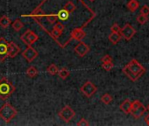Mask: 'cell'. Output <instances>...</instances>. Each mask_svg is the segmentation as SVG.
<instances>
[{
  "mask_svg": "<svg viewBox=\"0 0 149 126\" xmlns=\"http://www.w3.org/2000/svg\"><path fill=\"white\" fill-rule=\"evenodd\" d=\"M123 72L132 82H136L144 75L146 70L137 60H132L123 69Z\"/></svg>",
  "mask_w": 149,
  "mask_h": 126,
  "instance_id": "cell-1",
  "label": "cell"
},
{
  "mask_svg": "<svg viewBox=\"0 0 149 126\" xmlns=\"http://www.w3.org/2000/svg\"><path fill=\"white\" fill-rule=\"evenodd\" d=\"M15 90L16 88L6 77L0 80V98L1 100L6 101Z\"/></svg>",
  "mask_w": 149,
  "mask_h": 126,
  "instance_id": "cell-2",
  "label": "cell"
},
{
  "mask_svg": "<svg viewBox=\"0 0 149 126\" xmlns=\"http://www.w3.org/2000/svg\"><path fill=\"white\" fill-rule=\"evenodd\" d=\"M18 114V110L10 103L6 102L0 108V118L6 123H10Z\"/></svg>",
  "mask_w": 149,
  "mask_h": 126,
  "instance_id": "cell-3",
  "label": "cell"
},
{
  "mask_svg": "<svg viewBox=\"0 0 149 126\" xmlns=\"http://www.w3.org/2000/svg\"><path fill=\"white\" fill-rule=\"evenodd\" d=\"M39 39V36L32 30L28 29L26 30L21 36H20V40L26 44L27 46H32L33 44H34L37 40Z\"/></svg>",
  "mask_w": 149,
  "mask_h": 126,
  "instance_id": "cell-4",
  "label": "cell"
},
{
  "mask_svg": "<svg viewBox=\"0 0 149 126\" xmlns=\"http://www.w3.org/2000/svg\"><path fill=\"white\" fill-rule=\"evenodd\" d=\"M146 108L139 101H134L133 102H132V109H131L130 113L135 118L141 117L146 112Z\"/></svg>",
  "mask_w": 149,
  "mask_h": 126,
  "instance_id": "cell-5",
  "label": "cell"
},
{
  "mask_svg": "<svg viewBox=\"0 0 149 126\" xmlns=\"http://www.w3.org/2000/svg\"><path fill=\"white\" fill-rule=\"evenodd\" d=\"M59 114V116L66 123H68L70 120H72V118L76 116V112L74 111V109L68 106V105H66L64 106L61 110L60 112L58 113Z\"/></svg>",
  "mask_w": 149,
  "mask_h": 126,
  "instance_id": "cell-6",
  "label": "cell"
},
{
  "mask_svg": "<svg viewBox=\"0 0 149 126\" xmlns=\"http://www.w3.org/2000/svg\"><path fill=\"white\" fill-rule=\"evenodd\" d=\"M81 92L86 96V97H91L97 90V88L94 83L91 82H86L80 89Z\"/></svg>",
  "mask_w": 149,
  "mask_h": 126,
  "instance_id": "cell-7",
  "label": "cell"
},
{
  "mask_svg": "<svg viewBox=\"0 0 149 126\" xmlns=\"http://www.w3.org/2000/svg\"><path fill=\"white\" fill-rule=\"evenodd\" d=\"M39 55V53L33 48L32 47V46H27L23 52H22V56L28 61V62H32L33 60H34Z\"/></svg>",
  "mask_w": 149,
  "mask_h": 126,
  "instance_id": "cell-8",
  "label": "cell"
},
{
  "mask_svg": "<svg viewBox=\"0 0 149 126\" xmlns=\"http://www.w3.org/2000/svg\"><path fill=\"white\" fill-rule=\"evenodd\" d=\"M119 33H120L121 36H123L126 40H130L136 33V30L131 25L126 24V25H125V26L123 28L120 29Z\"/></svg>",
  "mask_w": 149,
  "mask_h": 126,
  "instance_id": "cell-9",
  "label": "cell"
},
{
  "mask_svg": "<svg viewBox=\"0 0 149 126\" xmlns=\"http://www.w3.org/2000/svg\"><path fill=\"white\" fill-rule=\"evenodd\" d=\"M20 53V48L19 46L14 43L13 41L8 42V47H7V57L10 58H14Z\"/></svg>",
  "mask_w": 149,
  "mask_h": 126,
  "instance_id": "cell-10",
  "label": "cell"
},
{
  "mask_svg": "<svg viewBox=\"0 0 149 126\" xmlns=\"http://www.w3.org/2000/svg\"><path fill=\"white\" fill-rule=\"evenodd\" d=\"M74 52H76L80 57H84L90 52V46L84 42L79 41V43L74 47Z\"/></svg>",
  "mask_w": 149,
  "mask_h": 126,
  "instance_id": "cell-11",
  "label": "cell"
},
{
  "mask_svg": "<svg viewBox=\"0 0 149 126\" xmlns=\"http://www.w3.org/2000/svg\"><path fill=\"white\" fill-rule=\"evenodd\" d=\"M7 47L8 42L4 38H0V61H4L7 58Z\"/></svg>",
  "mask_w": 149,
  "mask_h": 126,
  "instance_id": "cell-12",
  "label": "cell"
},
{
  "mask_svg": "<svg viewBox=\"0 0 149 126\" xmlns=\"http://www.w3.org/2000/svg\"><path fill=\"white\" fill-rule=\"evenodd\" d=\"M69 35H70L71 39H73L77 41H82V39L85 38L86 33L82 28H74V30H72Z\"/></svg>",
  "mask_w": 149,
  "mask_h": 126,
  "instance_id": "cell-13",
  "label": "cell"
},
{
  "mask_svg": "<svg viewBox=\"0 0 149 126\" xmlns=\"http://www.w3.org/2000/svg\"><path fill=\"white\" fill-rule=\"evenodd\" d=\"M62 9H64L65 11H67L69 13H73L77 10V6L74 4V1H72V0H68V1H67L64 4Z\"/></svg>",
  "mask_w": 149,
  "mask_h": 126,
  "instance_id": "cell-14",
  "label": "cell"
},
{
  "mask_svg": "<svg viewBox=\"0 0 149 126\" xmlns=\"http://www.w3.org/2000/svg\"><path fill=\"white\" fill-rule=\"evenodd\" d=\"M132 109V102L128 99L124 101L121 105H120V109L125 113V114H129Z\"/></svg>",
  "mask_w": 149,
  "mask_h": 126,
  "instance_id": "cell-15",
  "label": "cell"
},
{
  "mask_svg": "<svg viewBox=\"0 0 149 126\" xmlns=\"http://www.w3.org/2000/svg\"><path fill=\"white\" fill-rule=\"evenodd\" d=\"M11 24H12V21L6 15H3L1 18H0V26L2 28L6 29L9 27V26Z\"/></svg>",
  "mask_w": 149,
  "mask_h": 126,
  "instance_id": "cell-16",
  "label": "cell"
},
{
  "mask_svg": "<svg viewBox=\"0 0 149 126\" xmlns=\"http://www.w3.org/2000/svg\"><path fill=\"white\" fill-rule=\"evenodd\" d=\"M121 34L120 33H111L110 35H109V40L113 44V45H116L121 39Z\"/></svg>",
  "mask_w": 149,
  "mask_h": 126,
  "instance_id": "cell-17",
  "label": "cell"
},
{
  "mask_svg": "<svg viewBox=\"0 0 149 126\" xmlns=\"http://www.w3.org/2000/svg\"><path fill=\"white\" fill-rule=\"evenodd\" d=\"M57 75H59V77H60L61 79L65 80V79H67V78L69 76L70 72H69L68 69H67L66 68H62V69H61L60 70H58V74H57Z\"/></svg>",
  "mask_w": 149,
  "mask_h": 126,
  "instance_id": "cell-18",
  "label": "cell"
},
{
  "mask_svg": "<svg viewBox=\"0 0 149 126\" xmlns=\"http://www.w3.org/2000/svg\"><path fill=\"white\" fill-rule=\"evenodd\" d=\"M12 26H13V29L16 32H19L23 27H24V24L22 23L21 20L19 19H16L15 21H13L12 23Z\"/></svg>",
  "mask_w": 149,
  "mask_h": 126,
  "instance_id": "cell-19",
  "label": "cell"
},
{
  "mask_svg": "<svg viewBox=\"0 0 149 126\" xmlns=\"http://www.w3.org/2000/svg\"><path fill=\"white\" fill-rule=\"evenodd\" d=\"M139 6V2L137 1V0H130V1L128 2V4H127L128 9L132 12H135L138 9Z\"/></svg>",
  "mask_w": 149,
  "mask_h": 126,
  "instance_id": "cell-20",
  "label": "cell"
},
{
  "mask_svg": "<svg viewBox=\"0 0 149 126\" xmlns=\"http://www.w3.org/2000/svg\"><path fill=\"white\" fill-rule=\"evenodd\" d=\"M37 75H38V70H37V69L35 67L32 66V67H30V68L27 69V70H26V75L28 77L33 78V77L37 76Z\"/></svg>",
  "mask_w": 149,
  "mask_h": 126,
  "instance_id": "cell-21",
  "label": "cell"
},
{
  "mask_svg": "<svg viewBox=\"0 0 149 126\" xmlns=\"http://www.w3.org/2000/svg\"><path fill=\"white\" fill-rule=\"evenodd\" d=\"M49 34H50V36L54 39V40H58V39L62 35V33L61 32H60L59 30H57V29H54V28H53L52 29V31L49 33Z\"/></svg>",
  "mask_w": 149,
  "mask_h": 126,
  "instance_id": "cell-22",
  "label": "cell"
},
{
  "mask_svg": "<svg viewBox=\"0 0 149 126\" xmlns=\"http://www.w3.org/2000/svg\"><path fill=\"white\" fill-rule=\"evenodd\" d=\"M58 68L56 67V65H54V64H51L48 68H47V73L48 74H50L51 75H57L58 74Z\"/></svg>",
  "mask_w": 149,
  "mask_h": 126,
  "instance_id": "cell-23",
  "label": "cell"
},
{
  "mask_svg": "<svg viewBox=\"0 0 149 126\" xmlns=\"http://www.w3.org/2000/svg\"><path fill=\"white\" fill-rule=\"evenodd\" d=\"M113 100L112 96L109 94H104L102 97H101V101L104 103V104H109L110 102H111V101Z\"/></svg>",
  "mask_w": 149,
  "mask_h": 126,
  "instance_id": "cell-24",
  "label": "cell"
},
{
  "mask_svg": "<svg viewBox=\"0 0 149 126\" xmlns=\"http://www.w3.org/2000/svg\"><path fill=\"white\" fill-rule=\"evenodd\" d=\"M53 28L59 30L60 32L62 33V34L64 33V31H65V29H66V27L64 26V25H63L62 23H61V22H56V23L53 26Z\"/></svg>",
  "mask_w": 149,
  "mask_h": 126,
  "instance_id": "cell-25",
  "label": "cell"
},
{
  "mask_svg": "<svg viewBox=\"0 0 149 126\" xmlns=\"http://www.w3.org/2000/svg\"><path fill=\"white\" fill-rule=\"evenodd\" d=\"M113 67H114V65H113L112 61L111 62H103V64H102V68L105 71H110Z\"/></svg>",
  "mask_w": 149,
  "mask_h": 126,
  "instance_id": "cell-26",
  "label": "cell"
},
{
  "mask_svg": "<svg viewBox=\"0 0 149 126\" xmlns=\"http://www.w3.org/2000/svg\"><path fill=\"white\" fill-rule=\"evenodd\" d=\"M147 20H148L147 16L143 15V14L139 15V16H138V18H137V21H138L140 25H144V24H146V23L147 22Z\"/></svg>",
  "mask_w": 149,
  "mask_h": 126,
  "instance_id": "cell-27",
  "label": "cell"
},
{
  "mask_svg": "<svg viewBox=\"0 0 149 126\" xmlns=\"http://www.w3.org/2000/svg\"><path fill=\"white\" fill-rule=\"evenodd\" d=\"M90 123L85 118H81V120L77 123V126H89Z\"/></svg>",
  "mask_w": 149,
  "mask_h": 126,
  "instance_id": "cell-28",
  "label": "cell"
},
{
  "mask_svg": "<svg viewBox=\"0 0 149 126\" xmlns=\"http://www.w3.org/2000/svg\"><path fill=\"white\" fill-rule=\"evenodd\" d=\"M140 12H141V14L147 16V15L149 14V6H143L142 8H141V10H140Z\"/></svg>",
  "mask_w": 149,
  "mask_h": 126,
  "instance_id": "cell-29",
  "label": "cell"
},
{
  "mask_svg": "<svg viewBox=\"0 0 149 126\" xmlns=\"http://www.w3.org/2000/svg\"><path fill=\"white\" fill-rule=\"evenodd\" d=\"M120 26L118 25V24H114L112 26H111V33H119L120 32Z\"/></svg>",
  "mask_w": 149,
  "mask_h": 126,
  "instance_id": "cell-30",
  "label": "cell"
},
{
  "mask_svg": "<svg viewBox=\"0 0 149 126\" xmlns=\"http://www.w3.org/2000/svg\"><path fill=\"white\" fill-rule=\"evenodd\" d=\"M111 61H112V58L110 55H108V54L104 55L102 58V62H111Z\"/></svg>",
  "mask_w": 149,
  "mask_h": 126,
  "instance_id": "cell-31",
  "label": "cell"
},
{
  "mask_svg": "<svg viewBox=\"0 0 149 126\" xmlns=\"http://www.w3.org/2000/svg\"><path fill=\"white\" fill-rule=\"evenodd\" d=\"M145 121H146V123L149 125V114L145 117Z\"/></svg>",
  "mask_w": 149,
  "mask_h": 126,
  "instance_id": "cell-32",
  "label": "cell"
},
{
  "mask_svg": "<svg viewBox=\"0 0 149 126\" xmlns=\"http://www.w3.org/2000/svg\"><path fill=\"white\" fill-rule=\"evenodd\" d=\"M90 1H91V2H93V1H95V0H90Z\"/></svg>",
  "mask_w": 149,
  "mask_h": 126,
  "instance_id": "cell-33",
  "label": "cell"
},
{
  "mask_svg": "<svg viewBox=\"0 0 149 126\" xmlns=\"http://www.w3.org/2000/svg\"><path fill=\"white\" fill-rule=\"evenodd\" d=\"M147 109H148V110H149V105H148V108H147Z\"/></svg>",
  "mask_w": 149,
  "mask_h": 126,
  "instance_id": "cell-34",
  "label": "cell"
}]
</instances>
